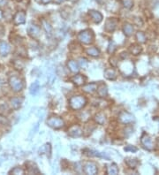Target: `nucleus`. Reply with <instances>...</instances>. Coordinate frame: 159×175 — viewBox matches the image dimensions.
<instances>
[{
	"mask_svg": "<svg viewBox=\"0 0 159 175\" xmlns=\"http://www.w3.org/2000/svg\"><path fill=\"white\" fill-rule=\"evenodd\" d=\"M87 104V99L83 96H74L69 99V105L73 110H81Z\"/></svg>",
	"mask_w": 159,
	"mask_h": 175,
	"instance_id": "nucleus-1",
	"label": "nucleus"
},
{
	"mask_svg": "<svg viewBox=\"0 0 159 175\" xmlns=\"http://www.w3.org/2000/svg\"><path fill=\"white\" fill-rule=\"evenodd\" d=\"M94 33L90 29H85L82 32H80L77 35L78 40L81 43H82L83 44H90V43H92L93 41H94Z\"/></svg>",
	"mask_w": 159,
	"mask_h": 175,
	"instance_id": "nucleus-2",
	"label": "nucleus"
},
{
	"mask_svg": "<svg viewBox=\"0 0 159 175\" xmlns=\"http://www.w3.org/2000/svg\"><path fill=\"white\" fill-rule=\"evenodd\" d=\"M9 85L14 92H20L23 88V82L18 76L12 75L9 78Z\"/></svg>",
	"mask_w": 159,
	"mask_h": 175,
	"instance_id": "nucleus-3",
	"label": "nucleus"
},
{
	"mask_svg": "<svg viewBox=\"0 0 159 175\" xmlns=\"http://www.w3.org/2000/svg\"><path fill=\"white\" fill-rule=\"evenodd\" d=\"M47 125L49 127L52 128L54 129H60L62 128L65 125L64 120L58 116H51L47 119Z\"/></svg>",
	"mask_w": 159,
	"mask_h": 175,
	"instance_id": "nucleus-4",
	"label": "nucleus"
},
{
	"mask_svg": "<svg viewBox=\"0 0 159 175\" xmlns=\"http://www.w3.org/2000/svg\"><path fill=\"white\" fill-rule=\"evenodd\" d=\"M97 165L96 164L92 162V161H88L86 162L84 166H83V172L88 175H95L97 173Z\"/></svg>",
	"mask_w": 159,
	"mask_h": 175,
	"instance_id": "nucleus-5",
	"label": "nucleus"
},
{
	"mask_svg": "<svg viewBox=\"0 0 159 175\" xmlns=\"http://www.w3.org/2000/svg\"><path fill=\"white\" fill-rule=\"evenodd\" d=\"M141 141L143 147L145 149H147L148 150H152L154 149L153 141H152V139L150 138V136L148 134H145V133L142 134V136H141Z\"/></svg>",
	"mask_w": 159,
	"mask_h": 175,
	"instance_id": "nucleus-6",
	"label": "nucleus"
},
{
	"mask_svg": "<svg viewBox=\"0 0 159 175\" xmlns=\"http://www.w3.org/2000/svg\"><path fill=\"white\" fill-rule=\"evenodd\" d=\"M68 134L71 137H81L83 134V131L82 128L78 125H73L70 127V128L68 129Z\"/></svg>",
	"mask_w": 159,
	"mask_h": 175,
	"instance_id": "nucleus-7",
	"label": "nucleus"
},
{
	"mask_svg": "<svg viewBox=\"0 0 159 175\" xmlns=\"http://www.w3.org/2000/svg\"><path fill=\"white\" fill-rule=\"evenodd\" d=\"M118 119H119L120 122L123 123V124H130L135 120V118L129 112L122 111L118 116Z\"/></svg>",
	"mask_w": 159,
	"mask_h": 175,
	"instance_id": "nucleus-8",
	"label": "nucleus"
},
{
	"mask_svg": "<svg viewBox=\"0 0 159 175\" xmlns=\"http://www.w3.org/2000/svg\"><path fill=\"white\" fill-rule=\"evenodd\" d=\"M118 25V20L114 18H109L105 21V26L104 29L106 32H113Z\"/></svg>",
	"mask_w": 159,
	"mask_h": 175,
	"instance_id": "nucleus-9",
	"label": "nucleus"
},
{
	"mask_svg": "<svg viewBox=\"0 0 159 175\" xmlns=\"http://www.w3.org/2000/svg\"><path fill=\"white\" fill-rule=\"evenodd\" d=\"M26 22V12L23 11H19L15 13L13 17V23L14 25H21Z\"/></svg>",
	"mask_w": 159,
	"mask_h": 175,
	"instance_id": "nucleus-10",
	"label": "nucleus"
},
{
	"mask_svg": "<svg viewBox=\"0 0 159 175\" xmlns=\"http://www.w3.org/2000/svg\"><path fill=\"white\" fill-rule=\"evenodd\" d=\"M28 32H29V35L34 39L38 38L41 35V29L36 25H30L28 29Z\"/></svg>",
	"mask_w": 159,
	"mask_h": 175,
	"instance_id": "nucleus-11",
	"label": "nucleus"
},
{
	"mask_svg": "<svg viewBox=\"0 0 159 175\" xmlns=\"http://www.w3.org/2000/svg\"><path fill=\"white\" fill-rule=\"evenodd\" d=\"M88 14L91 18V20L94 21L95 24H99L100 22H102L103 20V15L100 12L98 11H95V10H90L88 12Z\"/></svg>",
	"mask_w": 159,
	"mask_h": 175,
	"instance_id": "nucleus-12",
	"label": "nucleus"
},
{
	"mask_svg": "<svg viewBox=\"0 0 159 175\" xmlns=\"http://www.w3.org/2000/svg\"><path fill=\"white\" fill-rule=\"evenodd\" d=\"M70 81L76 86H82L86 82V77H84L82 74H77V75L73 76L70 79Z\"/></svg>",
	"mask_w": 159,
	"mask_h": 175,
	"instance_id": "nucleus-13",
	"label": "nucleus"
},
{
	"mask_svg": "<svg viewBox=\"0 0 159 175\" xmlns=\"http://www.w3.org/2000/svg\"><path fill=\"white\" fill-rule=\"evenodd\" d=\"M11 51L10 45L5 41H0V55L1 56H7Z\"/></svg>",
	"mask_w": 159,
	"mask_h": 175,
	"instance_id": "nucleus-14",
	"label": "nucleus"
},
{
	"mask_svg": "<svg viewBox=\"0 0 159 175\" xmlns=\"http://www.w3.org/2000/svg\"><path fill=\"white\" fill-rule=\"evenodd\" d=\"M22 102H23V98L21 97H12L10 100V104L13 110L20 109V107L22 105Z\"/></svg>",
	"mask_w": 159,
	"mask_h": 175,
	"instance_id": "nucleus-15",
	"label": "nucleus"
},
{
	"mask_svg": "<svg viewBox=\"0 0 159 175\" xmlns=\"http://www.w3.org/2000/svg\"><path fill=\"white\" fill-rule=\"evenodd\" d=\"M97 84L96 83H88V84H86L85 86H83L82 90L84 92L88 94H92L94 93L95 90H97Z\"/></svg>",
	"mask_w": 159,
	"mask_h": 175,
	"instance_id": "nucleus-16",
	"label": "nucleus"
},
{
	"mask_svg": "<svg viewBox=\"0 0 159 175\" xmlns=\"http://www.w3.org/2000/svg\"><path fill=\"white\" fill-rule=\"evenodd\" d=\"M104 77L106 79L110 80V81H115L117 78V74L116 71L112 68H108L104 71Z\"/></svg>",
	"mask_w": 159,
	"mask_h": 175,
	"instance_id": "nucleus-17",
	"label": "nucleus"
},
{
	"mask_svg": "<svg viewBox=\"0 0 159 175\" xmlns=\"http://www.w3.org/2000/svg\"><path fill=\"white\" fill-rule=\"evenodd\" d=\"M95 121L99 125H104L106 122V116L104 112H98L95 116Z\"/></svg>",
	"mask_w": 159,
	"mask_h": 175,
	"instance_id": "nucleus-18",
	"label": "nucleus"
},
{
	"mask_svg": "<svg viewBox=\"0 0 159 175\" xmlns=\"http://www.w3.org/2000/svg\"><path fill=\"white\" fill-rule=\"evenodd\" d=\"M39 154L42 155V154H46L48 157H51V146L50 143H46L43 146H42L41 149L39 150Z\"/></svg>",
	"mask_w": 159,
	"mask_h": 175,
	"instance_id": "nucleus-19",
	"label": "nucleus"
},
{
	"mask_svg": "<svg viewBox=\"0 0 159 175\" xmlns=\"http://www.w3.org/2000/svg\"><path fill=\"white\" fill-rule=\"evenodd\" d=\"M97 94L100 97H105L108 95V88L104 83H102L97 87Z\"/></svg>",
	"mask_w": 159,
	"mask_h": 175,
	"instance_id": "nucleus-20",
	"label": "nucleus"
},
{
	"mask_svg": "<svg viewBox=\"0 0 159 175\" xmlns=\"http://www.w3.org/2000/svg\"><path fill=\"white\" fill-rule=\"evenodd\" d=\"M67 66L72 73H78L80 71L79 64L74 60H69L68 63H67Z\"/></svg>",
	"mask_w": 159,
	"mask_h": 175,
	"instance_id": "nucleus-21",
	"label": "nucleus"
},
{
	"mask_svg": "<svg viewBox=\"0 0 159 175\" xmlns=\"http://www.w3.org/2000/svg\"><path fill=\"white\" fill-rule=\"evenodd\" d=\"M106 173L108 175H116L118 173V167L116 164H110L107 170H106Z\"/></svg>",
	"mask_w": 159,
	"mask_h": 175,
	"instance_id": "nucleus-22",
	"label": "nucleus"
},
{
	"mask_svg": "<svg viewBox=\"0 0 159 175\" xmlns=\"http://www.w3.org/2000/svg\"><path fill=\"white\" fill-rule=\"evenodd\" d=\"M86 52L88 55L91 56V57H94V58L100 56V51L95 47H89L86 50Z\"/></svg>",
	"mask_w": 159,
	"mask_h": 175,
	"instance_id": "nucleus-23",
	"label": "nucleus"
},
{
	"mask_svg": "<svg viewBox=\"0 0 159 175\" xmlns=\"http://www.w3.org/2000/svg\"><path fill=\"white\" fill-rule=\"evenodd\" d=\"M123 32L126 36H131L134 33V27L129 23H126L123 26Z\"/></svg>",
	"mask_w": 159,
	"mask_h": 175,
	"instance_id": "nucleus-24",
	"label": "nucleus"
},
{
	"mask_svg": "<svg viewBox=\"0 0 159 175\" xmlns=\"http://www.w3.org/2000/svg\"><path fill=\"white\" fill-rule=\"evenodd\" d=\"M125 162L126 164V165L130 167V168H132V169H135L136 168V166L139 164V162H138V160L135 159V158H127L125 159Z\"/></svg>",
	"mask_w": 159,
	"mask_h": 175,
	"instance_id": "nucleus-25",
	"label": "nucleus"
},
{
	"mask_svg": "<svg viewBox=\"0 0 159 175\" xmlns=\"http://www.w3.org/2000/svg\"><path fill=\"white\" fill-rule=\"evenodd\" d=\"M141 51H142V48L139 44H133L129 48L130 52L132 53L133 55H135V56L136 55H139L141 52Z\"/></svg>",
	"mask_w": 159,
	"mask_h": 175,
	"instance_id": "nucleus-26",
	"label": "nucleus"
},
{
	"mask_svg": "<svg viewBox=\"0 0 159 175\" xmlns=\"http://www.w3.org/2000/svg\"><path fill=\"white\" fill-rule=\"evenodd\" d=\"M42 28H43V29H44V31L47 33V35H51V32H52V28H51V24L49 23L47 20H42Z\"/></svg>",
	"mask_w": 159,
	"mask_h": 175,
	"instance_id": "nucleus-27",
	"label": "nucleus"
},
{
	"mask_svg": "<svg viewBox=\"0 0 159 175\" xmlns=\"http://www.w3.org/2000/svg\"><path fill=\"white\" fill-rule=\"evenodd\" d=\"M30 164H31V166H29V164L26 163L27 166H28V173H30V174H33V173H34V174H35V173H40L39 170L36 167V165H35V164L32 163V162H30Z\"/></svg>",
	"mask_w": 159,
	"mask_h": 175,
	"instance_id": "nucleus-28",
	"label": "nucleus"
},
{
	"mask_svg": "<svg viewBox=\"0 0 159 175\" xmlns=\"http://www.w3.org/2000/svg\"><path fill=\"white\" fill-rule=\"evenodd\" d=\"M136 39H137V41L139 42L140 43H144L146 40H147V36L146 35L143 33V32H141V31H138L137 33H136Z\"/></svg>",
	"mask_w": 159,
	"mask_h": 175,
	"instance_id": "nucleus-29",
	"label": "nucleus"
},
{
	"mask_svg": "<svg viewBox=\"0 0 159 175\" xmlns=\"http://www.w3.org/2000/svg\"><path fill=\"white\" fill-rule=\"evenodd\" d=\"M9 111V108L6 102L3 101V99L0 100V114H6V111Z\"/></svg>",
	"mask_w": 159,
	"mask_h": 175,
	"instance_id": "nucleus-30",
	"label": "nucleus"
},
{
	"mask_svg": "<svg viewBox=\"0 0 159 175\" xmlns=\"http://www.w3.org/2000/svg\"><path fill=\"white\" fill-rule=\"evenodd\" d=\"M121 3L126 9H131L134 6V0H121Z\"/></svg>",
	"mask_w": 159,
	"mask_h": 175,
	"instance_id": "nucleus-31",
	"label": "nucleus"
},
{
	"mask_svg": "<svg viewBox=\"0 0 159 175\" xmlns=\"http://www.w3.org/2000/svg\"><path fill=\"white\" fill-rule=\"evenodd\" d=\"M9 173H10V174H15V175L24 174V173H25V171H24L22 168H20V167H15V168H13Z\"/></svg>",
	"mask_w": 159,
	"mask_h": 175,
	"instance_id": "nucleus-32",
	"label": "nucleus"
},
{
	"mask_svg": "<svg viewBox=\"0 0 159 175\" xmlns=\"http://www.w3.org/2000/svg\"><path fill=\"white\" fill-rule=\"evenodd\" d=\"M13 65L17 70H22L24 67V64L22 62H20V60H13Z\"/></svg>",
	"mask_w": 159,
	"mask_h": 175,
	"instance_id": "nucleus-33",
	"label": "nucleus"
},
{
	"mask_svg": "<svg viewBox=\"0 0 159 175\" xmlns=\"http://www.w3.org/2000/svg\"><path fill=\"white\" fill-rule=\"evenodd\" d=\"M116 48H117V47H116L115 43H114V42H110L109 46H108V52L110 53V54H112V53L115 52Z\"/></svg>",
	"mask_w": 159,
	"mask_h": 175,
	"instance_id": "nucleus-34",
	"label": "nucleus"
},
{
	"mask_svg": "<svg viewBox=\"0 0 159 175\" xmlns=\"http://www.w3.org/2000/svg\"><path fill=\"white\" fill-rule=\"evenodd\" d=\"M39 89V84L38 82H35L34 84H32V86L30 88V92L31 94H35Z\"/></svg>",
	"mask_w": 159,
	"mask_h": 175,
	"instance_id": "nucleus-35",
	"label": "nucleus"
},
{
	"mask_svg": "<svg viewBox=\"0 0 159 175\" xmlns=\"http://www.w3.org/2000/svg\"><path fill=\"white\" fill-rule=\"evenodd\" d=\"M88 156L89 157H101V154L98 151H95V150H87V153H86Z\"/></svg>",
	"mask_w": 159,
	"mask_h": 175,
	"instance_id": "nucleus-36",
	"label": "nucleus"
},
{
	"mask_svg": "<svg viewBox=\"0 0 159 175\" xmlns=\"http://www.w3.org/2000/svg\"><path fill=\"white\" fill-rule=\"evenodd\" d=\"M79 64H80V65H81L82 67L86 68V67L88 66V60L84 58H79Z\"/></svg>",
	"mask_w": 159,
	"mask_h": 175,
	"instance_id": "nucleus-37",
	"label": "nucleus"
},
{
	"mask_svg": "<svg viewBox=\"0 0 159 175\" xmlns=\"http://www.w3.org/2000/svg\"><path fill=\"white\" fill-rule=\"evenodd\" d=\"M126 151H131V152H136L137 151V148L135 147V146H131V145H128L126 146V147H125V149H124Z\"/></svg>",
	"mask_w": 159,
	"mask_h": 175,
	"instance_id": "nucleus-38",
	"label": "nucleus"
},
{
	"mask_svg": "<svg viewBox=\"0 0 159 175\" xmlns=\"http://www.w3.org/2000/svg\"><path fill=\"white\" fill-rule=\"evenodd\" d=\"M110 63H111L113 66H116V65H118V61H116V58H110Z\"/></svg>",
	"mask_w": 159,
	"mask_h": 175,
	"instance_id": "nucleus-39",
	"label": "nucleus"
},
{
	"mask_svg": "<svg viewBox=\"0 0 159 175\" xmlns=\"http://www.w3.org/2000/svg\"><path fill=\"white\" fill-rule=\"evenodd\" d=\"M5 35V28L3 25H0V36Z\"/></svg>",
	"mask_w": 159,
	"mask_h": 175,
	"instance_id": "nucleus-40",
	"label": "nucleus"
},
{
	"mask_svg": "<svg viewBox=\"0 0 159 175\" xmlns=\"http://www.w3.org/2000/svg\"><path fill=\"white\" fill-rule=\"evenodd\" d=\"M65 0H54V3L55 4H57V5H60V4H62V3H64Z\"/></svg>",
	"mask_w": 159,
	"mask_h": 175,
	"instance_id": "nucleus-41",
	"label": "nucleus"
},
{
	"mask_svg": "<svg viewBox=\"0 0 159 175\" xmlns=\"http://www.w3.org/2000/svg\"><path fill=\"white\" fill-rule=\"evenodd\" d=\"M51 0H41L42 4H43V5H46V4H49L50 2H51Z\"/></svg>",
	"mask_w": 159,
	"mask_h": 175,
	"instance_id": "nucleus-42",
	"label": "nucleus"
},
{
	"mask_svg": "<svg viewBox=\"0 0 159 175\" xmlns=\"http://www.w3.org/2000/svg\"><path fill=\"white\" fill-rule=\"evenodd\" d=\"M6 3V0H0V6H4Z\"/></svg>",
	"mask_w": 159,
	"mask_h": 175,
	"instance_id": "nucleus-43",
	"label": "nucleus"
},
{
	"mask_svg": "<svg viewBox=\"0 0 159 175\" xmlns=\"http://www.w3.org/2000/svg\"><path fill=\"white\" fill-rule=\"evenodd\" d=\"M3 19V12H2V10L0 9V20Z\"/></svg>",
	"mask_w": 159,
	"mask_h": 175,
	"instance_id": "nucleus-44",
	"label": "nucleus"
},
{
	"mask_svg": "<svg viewBox=\"0 0 159 175\" xmlns=\"http://www.w3.org/2000/svg\"><path fill=\"white\" fill-rule=\"evenodd\" d=\"M71 2H73V3H74V2H76V1H78V0H70Z\"/></svg>",
	"mask_w": 159,
	"mask_h": 175,
	"instance_id": "nucleus-45",
	"label": "nucleus"
},
{
	"mask_svg": "<svg viewBox=\"0 0 159 175\" xmlns=\"http://www.w3.org/2000/svg\"><path fill=\"white\" fill-rule=\"evenodd\" d=\"M155 120H156V121H158L159 122V119H155Z\"/></svg>",
	"mask_w": 159,
	"mask_h": 175,
	"instance_id": "nucleus-46",
	"label": "nucleus"
},
{
	"mask_svg": "<svg viewBox=\"0 0 159 175\" xmlns=\"http://www.w3.org/2000/svg\"><path fill=\"white\" fill-rule=\"evenodd\" d=\"M16 1H20V0H16Z\"/></svg>",
	"mask_w": 159,
	"mask_h": 175,
	"instance_id": "nucleus-47",
	"label": "nucleus"
},
{
	"mask_svg": "<svg viewBox=\"0 0 159 175\" xmlns=\"http://www.w3.org/2000/svg\"><path fill=\"white\" fill-rule=\"evenodd\" d=\"M158 145H159V139H158Z\"/></svg>",
	"mask_w": 159,
	"mask_h": 175,
	"instance_id": "nucleus-48",
	"label": "nucleus"
}]
</instances>
